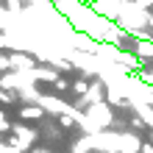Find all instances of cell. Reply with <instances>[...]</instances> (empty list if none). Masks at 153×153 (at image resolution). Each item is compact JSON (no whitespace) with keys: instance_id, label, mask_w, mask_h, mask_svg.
<instances>
[{"instance_id":"cell-2","label":"cell","mask_w":153,"mask_h":153,"mask_svg":"<svg viewBox=\"0 0 153 153\" xmlns=\"http://www.w3.org/2000/svg\"><path fill=\"white\" fill-rule=\"evenodd\" d=\"M139 6H153V0H139Z\"/></svg>"},{"instance_id":"cell-1","label":"cell","mask_w":153,"mask_h":153,"mask_svg":"<svg viewBox=\"0 0 153 153\" xmlns=\"http://www.w3.org/2000/svg\"><path fill=\"white\" fill-rule=\"evenodd\" d=\"M137 53H139V56H153V45L150 42H139L137 45Z\"/></svg>"}]
</instances>
